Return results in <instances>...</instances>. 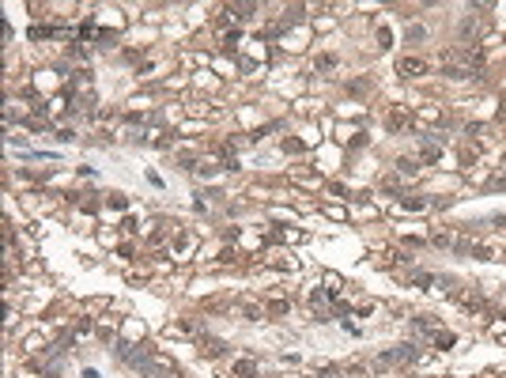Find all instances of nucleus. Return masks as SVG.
I'll use <instances>...</instances> for the list:
<instances>
[{"label": "nucleus", "mask_w": 506, "mask_h": 378, "mask_svg": "<svg viewBox=\"0 0 506 378\" xmlns=\"http://www.w3.org/2000/svg\"><path fill=\"white\" fill-rule=\"evenodd\" d=\"M434 246H453V234H434Z\"/></svg>", "instance_id": "nucleus-16"}, {"label": "nucleus", "mask_w": 506, "mask_h": 378, "mask_svg": "<svg viewBox=\"0 0 506 378\" xmlns=\"http://www.w3.org/2000/svg\"><path fill=\"white\" fill-rule=\"evenodd\" d=\"M140 371H144V378H178V367L170 359H162V356H147Z\"/></svg>", "instance_id": "nucleus-2"}, {"label": "nucleus", "mask_w": 506, "mask_h": 378, "mask_svg": "<svg viewBox=\"0 0 506 378\" xmlns=\"http://www.w3.org/2000/svg\"><path fill=\"white\" fill-rule=\"evenodd\" d=\"M453 340H457L453 333H434V348H449Z\"/></svg>", "instance_id": "nucleus-10"}, {"label": "nucleus", "mask_w": 506, "mask_h": 378, "mask_svg": "<svg viewBox=\"0 0 506 378\" xmlns=\"http://www.w3.org/2000/svg\"><path fill=\"white\" fill-rule=\"evenodd\" d=\"M408 42H412V45L423 42V27H408Z\"/></svg>", "instance_id": "nucleus-14"}, {"label": "nucleus", "mask_w": 506, "mask_h": 378, "mask_svg": "<svg viewBox=\"0 0 506 378\" xmlns=\"http://www.w3.org/2000/svg\"><path fill=\"white\" fill-rule=\"evenodd\" d=\"M420 352L412 348V344H401V348H389V352H382V363H389V367H401V363H412Z\"/></svg>", "instance_id": "nucleus-3"}, {"label": "nucleus", "mask_w": 506, "mask_h": 378, "mask_svg": "<svg viewBox=\"0 0 506 378\" xmlns=\"http://www.w3.org/2000/svg\"><path fill=\"white\" fill-rule=\"evenodd\" d=\"M378 42H382V45H389V42H393V34H389V27H378Z\"/></svg>", "instance_id": "nucleus-15"}, {"label": "nucleus", "mask_w": 506, "mask_h": 378, "mask_svg": "<svg viewBox=\"0 0 506 378\" xmlns=\"http://www.w3.org/2000/svg\"><path fill=\"white\" fill-rule=\"evenodd\" d=\"M397 167H401V174H412V170H416V163H412V159H401Z\"/></svg>", "instance_id": "nucleus-17"}, {"label": "nucleus", "mask_w": 506, "mask_h": 378, "mask_svg": "<svg viewBox=\"0 0 506 378\" xmlns=\"http://www.w3.org/2000/svg\"><path fill=\"white\" fill-rule=\"evenodd\" d=\"M461 34H465V38H480V34H484V23H480V19H465V23H461Z\"/></svg>", "instance_id": "nucleus-7"}, {"label": "nucleus", "mask_w": 506, "mask_h": 378, "mask_svg": "<svg viewBox=\"0 0 506 378\" xmlns=\"http://www.w3.org/2000/svg\"><path fill=\"white\" fill-rule=\"evenodd\" d=\"M321 378H344V371H340V367H329V371H321Z\"/></svg>", "instance_id": "nucleus-18"}, {"label": "nucleus", "mask_w": 506, "mask_h": 378, "mask_svg": "<svg viewBox=\"0 0 506 378\" xmlns=\"http://www.w3.org/2000/svg\"><path fill=\"white\" fill-rule=\"evenodd\" d=\"M231 15H234V19H249V15H253V4H234Z\"/></svg>", "instance_id": "nucleus-9"}, {"label": "nucleus", "mask_w": 506, "mask_h": 378, "mask_svg": "<svg viewBox=\"0 0 506 378\" xmlns=\"http://www.w3.org/2000/svg\"><path fill=\"white\" fill-rule=\"evenodd\" d=\"M397 72L405 76V80H412V76H423V72H427V61H420V57H401Z\"/></svg>", "instance_id": "nucleus-4"}, {"label": "nucleus", "mask_w": 506, "mask_h": 378, "mask_svg": "<svg viewBox=\"0 0 506 378\" xmlns=\"http://www.w3.org/2000/svg\"><path fill=\"white\" fill-rule=\"evenodd\" d=\"M223 348H227V344H223V340H216V336H201V352L208 356V359L223 356Z\"/></svg>", "instance_id": "nucleus-5"}, {"label": "nucleus", "mask_w": 506, "mask_h": 378, "mask_svg": "<svg viewBox=\"0 0 506 378\" xmlns=\"http://www.w3.org/2000/svg\"><path fill=\"white\" fill-rule=\"evenodd\" d=\"M234 375L238 378H253V363H249V359H238V363H234Z\"/></svg>", "instance_id": "nucleus-8"}, {"label": "nucleus", "mask_w": 506, "mask_h": 378, "mask_svg": "<svg viewBox=\"0 0 506 378\" xmlns=\"http://www.w3.org/2000/svg\"><path fill=\"white\" fill-rule=\"evenodd\" d=\"M385 125H389L393 132H405V129H408V114H405V110H393V114H389V121H385Z\"/></svg>", "instance_id": "nucleus-6"}, {"label": "nucleus", "mask_w": 506, "mask_h": 378, "mask_svg": "<svg viewBox=\"0 0 506 378\" xmlns=\"http://www.w3.org/2000/svg\"><path fill=\"white\" fill-rule=\"evenodd\" d=\"M420 159H423V163H434V159H438V147H431V144H427V147L420 151Z\"/></svg>", "instance_id": "nucleus-12"}, {"label": "nucleus", "mask_w": 506, "mask_h": 378, "mask_svg": "<svg viewBox=\"0 0 506 378\" xmlns=\"http://www.w3.org/2000/svg\"><path fill=\"white\" fill-rule=\"evenodd\" d=\"M106 204H110V208H117V212H121V208H129V201H125V197H121V193H114V197H110V201H106Z\"/></svg>", "instance_id": "nucleus-13"}, {"label": "nucleus", "mask_w": 506, "mask_h": 378, "mask_svg": "<svg viewBox=\"0 0 506 378\" xmlns=\"http://www.w3.org/2000/svg\"><path fill=\"white\" fill-rule=\"evenodd\" d=\"M401 204H405V208H416V212H420V208H427V201H423V197H405Z\"/></svg>", "instance_id": "nucleus-11"}, {"label": "nucleus", "mask_w": 506, "mask_h": 378, "mask_svg": "<svg viewBox=\"0 0 506 378\" xmlns=\"http://www.w3.org/2000/svg\"><path fill=\"white\" fill-rule=\"evenodd\" d=\"M442 68H446L453 80H472V72H476V53H472V49H446V53H442Z\"/></svg>", "instance_id": "nucleus-1"}]
</instances>
